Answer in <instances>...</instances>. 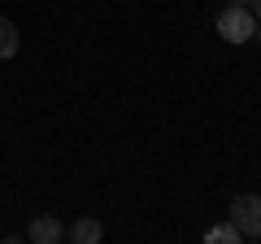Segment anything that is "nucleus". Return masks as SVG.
I'll use <instances>...</instances> for the list:
<instances>
[{"instance_id":"1","label":"nucleus","mask_w":261,"mask_h":244,"mask_svg":"<svg viewBox=\"0 0 261 244\" xmlns=\"http://www.w3.org/2000/svg\"><path fill=\"white\" fill-rule=\"evenodd\" d=\"M252 31H257V18H252L244 5H226V9L218 13V35H222L226 44H248Z\"/></svg>"},{"instance_id":"2","label":"nucleus","mask_w":261,"mask_h":244,"mask_svg":"<svg viewBox=\"0 0 261 244\" xmlns=\"http://www.w3.org/2000/svg\"><path fill=\"white\" fill-rule=\"evenodd\" d=\"M231 223L240 227L244 240H261V197L257 192H244L231 201Z\"/></svg>"},{"instance_id":"3","label":"nucleus","mask_w":261,"mask_h":244,"mask_svg":"<svg viewBox=\"0 0 261 244\" xmlns=\"http://www.w3.org/2000/svg\"><path fill=\"white\" fill-rule=\"evenodd\" d=\"M61 235H65V227L57 223L53 214H39L35 223H31V231H27V240H31V244H57V240H61Z\"/></svg>"},{"instance_id":"4","label":"nucleus","mask_w":261,"mask_h":244,"mask_svg":"<svg viewBox=\"0 0 261 244\" xmlns=\"http://www.w3.org/2000/svg\"><path fill=\"white\" fill-rule=\"evenodd\" d=\"M65 235H70L74 244H100L105 227H100V218H74V227H70Z\"/></svg>"},{"instance_id":"5","label":"nucleus","mask_w":261,"mask_h":244,"mask_svg":"<svg viewBox=\"0 0 261 244\" xmlns=\"http://www.w3.org/2000/svg\"><path fill=\"white\" fill-rule=\"evenodd\" d=\"M18 44H22V39H18V27H13L9 18H0V61H9V57L18 53Z\"/></svg>"},{"instance_id":"6","label":"nucleus","mask_w":261,"mask_h":244,"mask_svg":"<svg viewBox=\"0 0 261 244\" xmlns=\"http://www.w3.org/2000/svg\"><path fill=\"white\" fill-rule=\"evenodd\" d=\"M205 240L209 244H240L244 235H240V227H235V223H218V227H209V231H205Z\"/></svg>"},{"instance_id":"7","label":"nucleus","mask_w":261,"mask_h":244,"mask_svg":"<svg viewBox=\"0 0 261 244\" xmlns=\"http://www.w3.org/2000/svg\"><path fill=\"white\" fill-rule=\"evenodd\" d=\"M248 13H252L257 22H261V0H248Z\"/></svg>"},{"instance_id":"8","label":"nucleus","mask_w":261,"mask_h":244,"mask_svg":"<svg viewBox=\"0 0 261 244\" xmlns=\"http://www.w3.org/2000/svg\"><path fill=\"white\" fill-rule=\"evenodd\" d=\"M252 39H257V44H261V22H257V31H252Z\"/></svg>"},{"instance_id":"9","label":"nucleus","mask_w":261,"mask_h":244,"mask_svg":"<svg viewBox=\"0 0 261 244\" xmlns=\"http://www.w3.org/2000/svg\"><path fill=\"white\" fill-rule=\"evenodd\" d=\"M226 5H244V9H248V0H226Z\"/></svg>"}]
</instances>
